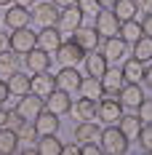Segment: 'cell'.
Returning <instances> with one entry per match:
<instances>
[{
    "mask_svg": "<svg viewBox=\"0 0 152 155\" xmlns=\"http://www.w3.org/2000/svg\"><path fill=\"white\" fill-rule=\"evenodd\" d=\"M141 83H147V86L152 88V62L144 64V78H141Z\"/></svg>",
    "mask_w": 152,
    "mask_h": 155,
    "instance_id": "b9f144b4",
    "label": "cell"
},
{
    "mask_svg": "<svg viewBox=\"0 0 152 155\" xmlns=\"http://www.w3.org/2000/svg\"><path fill=\"white\" fill-rule=\"evenodd\" d=\"M21 120H24V118L16 112V107H14V110H8V126H11V128H16V126L21 123Z\"/></svg>",
    "mask_w": 152,
    "mask_h": 155,
    "instance_id": "ab89813d",
    "label": "cell"
},
{
    "mask_svg": "<svg viewBox=\"0 0 152 155\" xmlns=\"http://www.w3.org/2000/svg\"><path fill=\"white\" fill-rule=\"evenodd\" d=\"M51 62H53V54H48L43 48H32L30 54H24V67L30 72H43V70H51Z\"/></svg>",
    "mask_w": 152,
    "mask_h": 155,
    "instance_id": "4fadbf2b",
    "label": "cell"
},
{
    "mask_svg": "<svg viewBox=\"0 0 152 155\" xmlns=\"http://www.w3.org/2000/svg\"><path fill=\"white\" fill-rule=\"evenodd\" d=\"M37 153L40 155H61V142L56 134H43L37 137Z\"/></svg>",
    "mask_w": 152,
    "mask_h": 155,
    "instance_id": "4dcf8cb0",
    "label": "cell"
},
{
    "mask_svg": "<svg viewBox=\"0 0 152 155\" xmlns=\"http://www.w3.org/2000/svg\"><path fill=\"white\" fill-rule=\"evenodd\" d=\"M16 134H19V142L21 144H37V128L32 120H21L16 126Z\"/></svg>",
    "mask_w": 152,
    "mask_h": 155,
    "instance_id": "d6a6232c",
    "label": "cell"
},
{
    "mask_svg": "<svg viewBox=\"0 0 152 155\" xmlns=\"http://www.w3.org/2000/svg\"><path fill=\"white\" fill-rule=\"evenodd\" d=\"M141 126H144V120H141L139 115H134L131 110H125V112L120 115V120H118V128L125 134V139H128V142H136V139H139Z\"/></svg>",
    "mask_w": 152,
    "mask_h": 155,
    "instance_id": "2e32d148",
    "label": "cell"
},
{
    "mask_svg": "<svg viewBox=\"0 0 152 155\" xmlns=\"http://www.w3.org/2000/svg\"><path fill=\"white\" fill-rule=\"evenodd\" d=\"M11 3H14V0H0V8H8Z\"/></svg>",
    "mask_w": 152,
    "mask_h": 155,
    "instance_id": "681fc988",
    "label": "cell"
},
{
    "mask_svg": "<svg viewBox=\"0 0 152 155\" xmlns=\"http://www.w3.org/2000/svg\"><path fill=\"white\" fill-rule=\"evenodd\" d=\"M80 83H83V72L77 67H61L56 72V88L67 94H77L80 91Z\"/></svg>",
    "mask_w": 152,
    "mask_h": 155,
    "instance_id": "9c48e42d",
    "label": "cell"
},
{
    "mask_svg": "<svg viewBox=\"0 0 152 155\" xmlns=\"http://www.w3.org/2000/svg\"><path fill=\"white\" fill-rule=\"evenodd\" d=\"M72 40H75L86 54H88V51H96V48L102 46V35L93 30V27H83V24L72 32Z\"/></svg>",
    "mask_w": 152,
    "mask_h": 155,
    "instance_id": "5bb4252c",
    "label": "cell"
},
{
    "mask_svg": "<svg viewBox=\"0 0 152 155\" xmlns=\"http://www.w3.org/2000/svg\"><path fill=\"white\" fill-rule=\"evenodd\" d=\"M136 5H139V11H152V0H136Z\"/></svg>",
    "mask_w": 152,
    "mask_h": 155,
    "instance_id": "ee69618b",
    "label": "cell"
},
{
    "mask_svg": "<svg viewBox=\"0 0 152 155\" xmlns=\"http://www.w3.org/2000/svg\"><path fill=\"white\" fill-rule=\"evenodd\" d=\"M56 8H67V5H77V0H51Z\"/></svg>",
    "mask_w": 152,
    "mask_h": 155,
    "instance_id": "7bdbcfd3",
    "label": "cell"
},
{
    "mask_svg": "<svg viewBox=\"0 0 152 155\" xmlns=\"http://www.w3.org/2000/svg\"><path fill=\"white\" fill-rule=\"evenodd\" d=\"M77 8H80L83 14H96V11H99V3H96V0H77Z\"/></svg>",
    "mask_w": 152,
    "mask_h": 155,
    "instance_id": "8d00e7d4",
    "label": "cell"
},
{
    "mask_svg": "<svg viewBox=\"0 0 152 155\" xmlns=\"http://www.w3.org/2000/svg\"><path fill=\"white\" fill-rule=\"evenodd\" d=\"M61 155H80V142H67V144H61Z\"/></svg>",
    "mask_w": 152,
    "mask_h": 155,
    "instance_id": "74e56055",
    "label": "cell"
},
{
    "mask_svg": "<svg viewBox=\"0 0 152 155\" xmlns=\"http://www.w3.org/2000/svg\"><path fill=\"white\" fill-rule=\"evenodd\" d=\"M35 46H37V32H32L30 27L14 30L11 35H8V48H11V51H16L19 56H21V54H30Z\"/></svg>",
    "mask_w": 152,
    "mask_h": 155,
    "instance_id": "3957f363",
    "label": "cell"
},
{
    "mask_svg": "<svg viewBox=\"0 0 152 155\" xmlns=\"http://www.w3.org/2000/svg\"><path fill=\"white\" fill-rule=\"evenodd\" d=\"M32 123H35V128H37V137H43V134H56L59 126H61V120H59V115H53L51 110H43Z\"/></svg>",
    "mask_w": 152,
    "mask_h": 155,
    "instance_id": "ffe728a7",
    "label": "cell"
},
{
    "mask_svg": "<svg viewBox=\"0 0 152 155\" xmlns=\"http://www.w3.org/2000/svg\"><path fill=\"white\" fill-rule=\"evenodd\" d=\"M46 110V99L43 96H37V94H24V96H19V102H16V112L24 118V120H35L40 112Z\"/></svg>",
    "mask_w": 152,
    "mask_h": 155,
    "instance_id": "5b68a950",
    "label": "cell"
},
{
    "mask_svg": "<svg viewBox=\"0 0 152 155\" xmlns=\"http://www.w3.org/2000/svg\"><path fill=\"white\" fill-rule=\"evenodd\" d=\"M128 43L123 40L120 35H109V38H102V54L107 56V62H123L128 56Z\"/></svg>",
    "mask_w": 152,
    "mask_h": 155,
    "instance_id": "ba28073f",
    "label": "cell"
},
{
    "mask_svg": "<svg viewBox=\"0 0 152 155\" xmlns=\"http://www.w3.org/2000/svg\"><path fill=\"white\" fill-rule=\"evenodd\" d=\"M99 134H102V126L96 123V120H80L75 126V142H91V139H99Z\"/></svg>",
    "mask_w": 152,
    "mask_h": 155,
    "instance_id": "d4e9b609",
    "label": "cell"
},
{
    "mask_svg": "<svg viewBox=\"0 0 152 155\" xmlns=\"http://www.w3.org/2000/svg\"><path fill=\"white\" fill-rule=\"evenodd\" d=\"M14 3H16V5H24V8H32L37 0H14Z\"/></svg>",
    "mask_w": 152,
    "mask_h": 155,
    "instance_id": "bcb514c9",
    "label": "cell"
},
{
    "mask_svg": "<svg viewBox=\"0 0 152 155\" xmlns=\"http://www.w3.org/2000/svg\"><path fill=\"white\" fill-rule=\"evenodd\" d=\"M123 83H125V78L118 67H107V72L102 75V86H104V96L109 99H118V94H120Z\"/></svg>",
    "mask_w": 152,
    "mask_h": 155,
    "instance_id": "e0dca14e",
    "label": "cell"
},
{
    "mask_svg": "<svg viewBox=\"0 0 152 155\" xmlns=\"http://www.w3.org/2000/svg\"><path fill=\"white\" fill-rule=\"evenodd\" d=\"M8 88H11V96H24V94L32 91V75H21L16 70L14 75H8Z\"/></svg>",
    "mask_w": 152,
    "mask_h": 155,
    "instance_id": "cb8c5ba5",
    "label": "cell"
},
{
    "mask_svg": "<svg viewBox=\"0 0 152 155\" xmlns=\"http://www.w3.org/2000/svg\"><path fill=\"white\" fill-rule=\"evenodd\" d=\"M80 94L83 96H91V99H102L104 96V86H102V78H93V75H86L83 83H80Z\"/></svg>",
    "mask_w": 152,
    "mask_h": 155,
    "instance_id": "f1b7e54d",
    "label": "cell"
},
{
    "mask_svg": "<svg viewBox=\"0 0 152 155\" xmlns=\"http://www.w3.org/2000/svg\"><path fill=\"white\" fill-rule=\"evenodd\" d=\"M72 112L77 120H96V99L80 96L77 102H72Z\"/></svg>",
    "mask_w": 152,
    "mask_h": 155,
    "instance_id": "7402d4cb",
    "label": "cell"
},
{
    "mask_svg": "<svg viewBox=\"0 0 152 155\" xmlns=\"http://www.w3.org/2000/svg\"><path fill=\"white\" fill-rule=\"evenodd\" d=\"M3 48H8V35H5V32H0V51H3Z\"/></svg>",
    "mask_w": 152,
    "mask_h": 155,
    "instance_id": "c3c4849f",
    "label": "cell"
},
{
    "mask_svg": "<svg viewBox=\"0 0 152 155\" xmlns=\"http://www.w3.org/2000/svg\"><path fill=\"white\" fill-rule=\"evenodd\" d=\"M136 115L144 123H152V96H144V99H141V104L136 107Z\"/></svg>",
    "mask_w": 152,
    "mask_h": 155,
    "instance_id": "e575fe53",
    "label": "cell"
},
{
    "mask_svg": "<svg viewBox=\"0 0 152 155\" xmlns=\"http://www.w3.org/2000/svg\"><path fill=\"white\" fill-rule=\"evenodd\" d=\"M56 59H59L61 67H77V64L86 62V51L77 46L75 40L70 38V40H64L59 46V51H56Z\"/></svg>",
    "mask_w": 152,
    "mask_h": 155,
    "instance_id": "8992f818",
    "label": "cell"
},
{
    "mask_svg": "<svg viewBox=\"0 0 152 155\" xmlns=\"http://www.w3.org/2000/svg\"><path fill=\"white\" fill-rule=\"evenodd\" d=\"M118 35H120L128 46H134L144 32H141V24H139L136 19H131V21H120V32H118Z\"/></svg>",
    "mask_w": 152,
    "mask_h": 155,
    "instance_id": "1f68e13d",
    "label": "cell"
},
{
    "mask_svg": "<svg viewBox=\"0 0 152 155\" xmlns=\"http://www.w3.org/2000/svg\"><path fill=\"white\" fill-rule=\"evenodd\" d=\"M99 144H102L104 155H123V153H128L131 142L125 139V134L118 126H104L102 134H99Z\"/></svg>",
    "mask_w": 152,
    "mask_h": 155,
    "instance_id": "6da1fadb",
    "label": "cell"
},
{
    "mask_svg": "<svg viewBox=\"0 0 152 155\" xmlns=\"http://www.w3.org/2000/svg\"><path fill=\"white\" fill-rule=\"evenodd\" d=\"M16 150H19V134H16V128L3 126L0 128V155H11Z\"/></svg>",
    "mask_w": 152,
    "mask_h": 155,
    "instance_id": "4316f807",
    "label": "cell"
},
{
    "mask_svg": "<svg viewBox=\"0 0 152 155\" xmlns=\"http://www.w3.org/2000/svg\"><path fill=\"white\" fill-rule=\"evenodd\" d=\"M3 126H8V110L0 104V128H3Z\"/></svg>",
    "mask_w": 152,
    "mask_h": 155,
    "instance_id": "f6af8a7d",
    "label": "cell"
},
{
    "mask_svg": "<svg viewBox=\"0 0 152 155\" xmlns=\"http://www.w3.org/2000/svg\"><path fill=\"white\" fill-rule=\"evenodd\" d=\"M46 110H51L53 115H67V112H72V96L67 91H61V88H56L53 94H48L46 96Z\"/></svg>",
    "mask_w": 152,
    "mask_h": 155,
    "instance_id": "9a60e30c",
    "label": "cell"
},
{
    "mask_svg": "<svg viewBox=\"0 0 152 155\" xmlns=\"http://www.w3.org/2000/svg\"><path fill=\"white\" fill-rule=\"evenodd\" d=\"M19 64H21V56L16 51H11V48L0 51V75H14L19 70Z\"/></svg>",
    "mask_w": 152,
    "mask_h": 155,
    "instance_id": "83f0119b",
    "label": "cell"
},
{
    "mask_svg": "<svg viewBox=\"0 0 152 155\" xmlns=\"http://www.w3.org/2000/svg\"><path fill=\"white\" fill-rule=\"evenodd\" d=\"M99 3V8H112L115 5V0H96Z\"/></svg>",
    "mask_w": 152,
    "mask_h": 155,
    "instance_id": "7dc6e473",
    "label": "cell"
},
{
    "mask_svg": "<svg viewBox=\"0 0 152 155\" xmlns=\"http://www.w3.org/2000/svg\"><path fill=\"white\" fill-rule=\"evenodd\" d=\"M30 21H32V11H30V8H24V5H16V3H11L8 11H5V16H3V24H5L8 30L30 27Z\"/></svg>",
    "mask_w": 152,
    "mask_h": 155,
    "instance_id": "30bf717a",
    "label": "cell"
},
{
    "mask_svg": "<svg viewBox=\"0 0 152 155\" xmlns=\"http://www.w3.org/2000/svg\"><path fill=\"white\" fill-rule=\"evenodd\" d=\"M107 67H109V62H107V56H104V54H99V48L86 54V75L102 78V75L107 72Z\"/></svg>",
    "mask_w": 152,
    "mask_h": 155,
    "instance_id": "44dd1931",
    "label": "cell"
},
{
    "mask_svg": "<svg viewBox=\"0 0 152 155\" xmlns=\"http://www.w3.org/2000/svg\"><path fill=\"white\" fill-rule=\"evenodd\" d=\"M93 16H96L93 19V30L99 32L102 38H109V35H118L120 32V19L115 16L112 8H99Z\"/></svg>",
    "mask_w": 152,
    "mask_h": 155,
    "instance_id": "277c9868",
    "label": "cell"
},
{
    "mask_svg": "<svg viewBox=\"0 0 152 155\" xmlns=\"http://www.w3.org/2000/svg\"><path fill=\"white\" fill-rule=\"evenodd\" d=\"M139 144L144 153H152V123H144L139 131Z\"/></svg>",
    "mask_w": 152,
    "mask_h": 155,
    "instance_id": "836d02e7",
    "label": "cell"
},
{
    "mask_svg": "<svg viewBox=\"0 0 152 155\" xmlns=\"http://www.w3.org/2000/svg\"><path fill=\"white\" fill-rule=\"evenodd\" d=\"M83 11L77 8V5H67V8H61V14H59V27L61 32H75L80 24H83Z\"/></svg>",
    "mask_w": 152,
    "mask_h": 155,
    "instance_id": "ac0fdd59",
    "label": "cell"
},
{
    "mask_svg": "<svg viewBox=\"0 0 152 155\" xmlns=\"http://www.w3.org/2000/svg\"><path fill=\"white\" fill-rule=\"evenodd\" d=\"M131 56L139 59L141 64H150L152 62V38L150 35H141L136 43L131 46Z\"/></svg>",
    "mask_w": 152,
    "mask_h": 155,
    "instance_id": "484cf974",
    "label": "cell"
},
{
    "mask_svg": "<svg viewBox=\"0 0 152 155\" xmlns=\"http://www.w3.org/2000/svg\"><path fill=\"white\" fill-rule=\"evenodd\" d=\"M112 11H115V16L120 21H131V19L139 16V5H136V0H115Z\"/></svg>",
    "mask_w": 152,
    "mask_h": 155,
    "instance_id": "f546056e",
    "label": "cell"
},
{
    "mask_svg": "<svg viewBox=\"0 0 152 155\" xmlns=\"http://www.w3.org/2000/svg\"><path fill=\"white\" fill-rule=\"evenodd\" d=\"M125 112L123 104L118 99H109V96H102L99 102H96V120L102 126H118L120 120V115Z\"/></svg>",
    "mask_w": 152,
    "mask_h": 155,
    "instance_id": "7a4b0ae2",
    "label": "cell"
},
{
    "mask_svg": "<svg viewBox=\"0 0 152 155\" xmlns=\"http://www.w3.org/2000/svg\"><path fill=\"white\" fill-rule=\"evenodd\" d=\"M8 96H11V88H8V83L0 78V104H5V102H8Z\"/></svg>",
    "mask_w": 152,
    "mask_h": 155,
    "instance_id": "60d3db41",
    "label": "cell"
},
{
    "mask_svg": "<svg viewBox=\"0 0 152 155\" xmlns=\"http://www.w3.org/2000/svg\"><path fill=\"white\" fill-rule=\"evenodd\" d=\"M144 99V88L141 83H123L120 94H118V102L123 104V110H136Z\"/></svg>",
    "mask_w": 152,
    "mask_h": 155,
    "instance_id": "7c38bea8",
    "label": "cell"
},
{
    "mask_svg": "<svg viewBox=\"0 0 152 155\" xmlns=\"http://www.w3.org/2000/svg\"><path fill=\"white\" fill-rule=\"evenodd\" d=\"M120 72H123V78H125V83H141V78H144V64L139 62V59H134V56H125Z\"/></svg>",
    "mask_w": 152,
    "mask_h": 155,
    "instance_id": "603a6c76",
    "label": "cell"
},
{
    "mask_svg": "<svg viewBox=\"0 0 152 155\" xmlns=\"http://www.w3.org/2000/svg\"><path fill=\"white\" fill-rule=\"evenodd\" d=\"M80 155H104V150H102L99 139H91V142H83L80 144Z\"/></svg>",
    "mask_w": 152,
    "mask_h": 155,
    "instance_id": "d590c367",
    "label": "cell"
},
{
    "mask_svg": "<svg viewBox=\"0 0 152 155\" xmlns=\"http://www.w3.org/2000/svg\"><path fill=\"white\" fill-rule=\"evenodd\" d=\"M59 14H61V8H56L53 3H35L32 5V21L37 27H56Z\"/></svg>",
    "mask_w": 152,
    "mask_h": 155,
    "instance_id": "52a82bcc",
    "label": "cell"
},
{
    "mask_svg": "<svg viewBox=\"0 0 152 155\" xmlns=\"http://www.w3.org/2000/svg\"><path fill=\"white\" fill-rule=\"evenodd\" d=\"M61 43H64V32L59 27H40V32H37V48H43L48 54H56Z\"/></svg>",
    "mask_w": 152,
    "mask_h": 155,
    "instance_id": "8fae6325",
    "label": "cell"
},
{
    "mask_svg": "<svg viewBox=\"0 0 152 155\" xmlns=\"http://www.w3.org/2000/svg\"><path fill=\"white\" fill-rule=\"evenodd\" d=\"M53 91H56V75H51L48 70L32 72V94H37V96L46 99L48 94H53Z\"/></svg>",
    "mask_w": 152,
    "mask_h": 155,
    "instance_id": "d6986e66",
    "label": "cell"
},
{
    "mask_svg": "<svg viewBox=\"0 0 152 155\" xmlns=\"http://www.w3.org/2000/svg\"><path fill=\"white\" fill-rule=\"evenodd\" d=\"M139 24H141V32L152 38V11H147V14H144V19H141Z\"/></svg>",
    "mask_w": 152,
    "mask_h": 155,
    "instance_id": "f35d334b",
    "label": "cell"
}]
</instances>
